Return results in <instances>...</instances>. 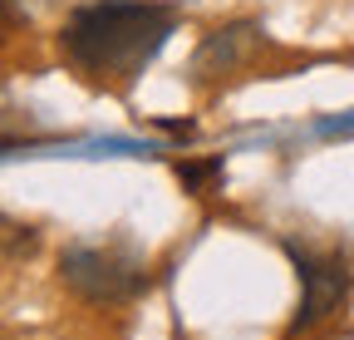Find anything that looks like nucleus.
Instances as JSON below:
<instances>
[{
	"mask_svg": "<svg viewBox=\"0 0 354 340\" xmlns=\"http://www.w3.org/2000/svg\"><path fill=\"white\" fill-rule=\"evenodd\" d=\"M172 10L153 0H94L79 6L64 25V50L88 74L133 79L172 35Z\"/></svg>",
	"mask_w": 354,
	"mask_h": 340,
	"instance_id": "1",
	"label": "nucleus"
},
{
	"mask_svg": "<svg viewBox=\"0 0 354 340\" xmlns=\"http://www.w3.org/2000/svg\"><path fill=\"white\" fill-rule=\"evenodd\" d=\"M177 178H183V188H202L207 178H221V163H183Z\"/></svg>",
	"mask_w": 354,
	"mask_h": 340,
	"instance_id": "5",
	"label": "nucleus"
},
{
	"mask_svg": "<svg viewBox=\"0 0 354 340\" xmlns=\"http://www.w3.org/2000/svg\"><path fill=\"white\" fill-rule=\"evenodd\" d=\"M251 39H256L251 25H232V30L207 35V45L197 50V74L202 69H232V64H241V55L251 50Z\"/></svg>",
	"mask_w": 354,
	"mask_h": 340,
	"instance_id": "4",
	"label": "nucleus"
},
{
	"mask_svg": "<svg viewBox=\"0 0 354 340\" xmlns=\"http://www.w3.org/2000/svg\"><path fill=\"white\" fill-rule=\"evenodd\" d=\"M295 267H300V286H305L295 325H315L320 316H330V311L344 301L349 276H344L339 262H315V257H295Z\"/></svg>",
	"mask_w": 354,
	"mask_h": 340,
	"instance_id": "3",
	"label": "nucleus"
},
{
	"mask_svg": "<svg viewBox=\"0 0 354 340\" xmlns=\"http://www.w3.org/2000/svg\"><path fill=\"white\" fill-rule=\"evenodd\" d=\"M59 276L88 296V301H128L148 286V271L123 257V251H99V247H69L59 257Z\"/></svg>",
	"mask_w": 354,
	"mask_h": 340,
	"instance_id": "2",
	"label": "nucleus"
},
{
	"mask_svg": "<svg viewBox=\"0 0 354 340\" xmlns=\"http://www.w3.org/2000/svg\"><path fill=\"white\" fill-rule=\"evenodd\" d=\"M320 134H354V114H339V118H325Z\"/></svg>",
	"mask_w": 354,
	"mask_h": 340,
	"instance_id": "6",
	"label": "nucleus"
}]
</instances>
